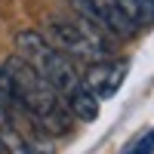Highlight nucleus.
I'll return each mask as SVG.
<instances>
[{
  "label": "nucleus",
  "instance_id": "obj_8",
  "mask_svg": "<svg viewBox=\"0 0 154 154\" xmlns=\"http://www.w3.org/2000/svg\"><path fill=\"white\" fill-rule=\"evenodd\" d=\"M12 96H9V89L6 83L0 80V133H12L16 130V120H12Z\"/></svg>",
  "mask_w": 154,
  "mask_h": 154
},
{
  "label": "nucleus",
  "instance_id": "obj_1",
  "mask_svg": "<svg viewBox=\"0 0 154 154\" xmlns=\"http://www.w3.org/2000/svg\"><path fill=\"white\" fill-rule=\"evenodd\" d=\"M0 80L6 83L12 102L34 120V126H40L43 133H53V136L71 133L74 117H71V111L65 108L62 96L49 86L46 77L37 68H31L22 56H9L3 62Z\"/></svg>",
  "mask_w": 154,
  "mask_h": 154
},
{
  "label": "nucleus",
  "instance_id": "obj_9",
  "mask_svg": "<svg viewBox=\"0 0 154 154\" xmlns=\"http://www.w3.org/2000/svg\"><path fill=\"white\" fill-rule=\"evenodd\" d=\"M123 154H154V130H148L139 142H133Z\"/></svg>",
  "mask_w": 154,
  "mask_h": 154
},
{
  "label": "nucleus",
  "instance_id": "obj_3",
  "mask_svg": "<svg viewBox=\"0 0 154 154\" xmlns=\"http://www.w3.org/2000/svg\"><path fill=\"white\" fill-rule=\"evenodd\" d=\"M16 49H19L16 56H22L31 68H37L49 80V86L62 96V102L83 83V74L74 68V59H68L59 46H53L40 31H19L16 34Z\"/></svg>",
  "mask_w": 154,
  "mask_h": 154
},
{
  "label": "nucleus",
  "instance_id": "obj_10",
  "mask_svg": "<svg viewBox=\"0 0 154 154\" xmlns=\"http://www.w3.org/2000/svg\"><path fill=\"white\" fill-rule=\"evenodd\" d=\"M3 151H6V145H3V139H0V154H3Z\"/></svg>",
  "mask_w": 154,
  "mask_h": 154
},
{
  "label": "nucleus",
  "instance_id": "obj_5",
  "mask_svg": "<svg viewBox=\"0 0 154 154\" xmlns=\"http://www.w3.org/2000/svg\"><path fill=\"white\" fill-rule=\"evenodd\" d=\"M126 71H130V62L111 56V59H102V62L86 65V71H83V83L89 86V93L102 102V99H111V96L120 89V83L126 80Z\"/></svg>",
  "mask_w": 154,
  "mask_h": 154
},
{
  "label": "nucleus",
  "instance_id": "obj_7",
  "mask_svg": "<svg viewBox=\"0 0 154 154\" xmlns=\"http://www.w3.org/2000/svg\"><path fill=\"white\" fill-rule=\"evenodd\" d=\"M117 6L126 12V19L136 28H145L154 22V0H117Z\"/></svg>",
  "mask_w": 154,
  "mask_h": 154
},
{
  "label": "nucleus",
  "instance_id": "obj_2",
  "mask_svg": "<svg viewBox=\"0 0 154 154\" xmlns=\"http://www.w3.org/2000/svg\"><path fill=\"white\" fill-rule=\"evenodd\" d=\"M49 37L46 40L59 46L62 53L74 62H86V65H93V62H102V59H111L114 56V40L99 31L93 22H86L83 16H49Z\"/></svg>",
  "mask_w": 154,
  "mask_h": 154
},
{
  "label": "nucleus",
  "instance_id": "obj_6",
  "mask_svg": "<svg viewBox=\"0 0 154 154\" xmlns=\"http://www.w3.org/2000/svg\"><path fill=\"white\" fill-rule=\"evenodd\" d=\"M65 108L71 111V117L80 120V123H93L99 117V99L89 93L86 83H80L71 96H65Z\"/></svg>",
  "mask_w": 154,
  "mask_h": 154
},
{
  "label": "nucleus",
  "instance_id": "obj_4",
  "mask_svg": "<svg viewBox=\"0 0 154 154\" xmlns=\"http://www.w3.org/2000/svg\"><path fill=\"white\" fill-rule=\"evenodd\" d=\"M71 6H74L77 16L93 22L111 40H133L136 31H139L136 25L126 19V12L117 6V0H71Z\"/></svg>",
  "mask_w": 154,
  "mask_h": 154
}]
</instances>
